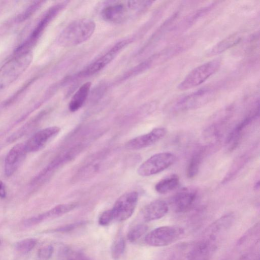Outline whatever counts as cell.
<instances>
[{
    "label": "cell",
    "instance_id": "6da1fadb",
    "mask_svg": "<svg viewBox=\"0 0 260 260\" xmlns=\"http://www.w3.org/2000/svg\"><path fill=\"white\" fill-rule=\"evenodd\" d=\"M149 1H119L108 2L101 11L103 19L121 23L141 14L152 5Z\"/></svg>",
    "mask_w": 260,
    "mask_h": 260
},
{
    "label": "cell",
    "instance_id": "7a4b0ae2",
    "mask_svg": "<svg viewBox=\"0 0 260 260\" xmlns=\"http://www.w3.org/2000/svg\"><path fill=\"white\" fill-rule=\"evenodd\" d=\"M95 23L88 19L75 20L69 24L59 35L58 42L62 46L72 47L87 40L93 34Z\"/></svg>",
    "mask_w": 260,
    "mask_h": 260
},
{
    "label": "cell",
    "instance_id": "3957f363",
    "mask_svg": "<svg viewBox=\"0 0 260 260\" xmlns=\"http://www.w3.org/2000/svg\"><path fill=\"white\" fill-rule=\"evenodd\" d=\"M17 55L6 63L0 70V90L13 82L26 69L32 59L31 53L18 50Z\"/></svg>",
    "mask_w": 260,
    "mask_h": 260
},
{
    "label": "cell",
    "instance_id": "277c9868",
    "mask_svg": "<svg viewBox=\"0 0 260 260\" xmlns=\"http://www.w3.org/2000/svg\"><path fill=\"white\" fill-rule=\"evenodd\" d=\"M221 64L220 59H214L196 67L178 85V88L185 90L201 84L215 74Z\"/></svg>",
    "mask_w": 260,
    "mask_h": 260
},
{
    "label": "cell",
    "instance_id": "5b68a950",
    "mask_svg": "<svg viewBox=\"0 0 260 260\" xmlns=\"http://www.w3.org/2000/svg\"><path fill=\"white\" fill-rule=\"evenodd\" d=\"M184 233L183 229L178 226H162L148 233L144 240L147 245L151 246H166L179 239Z\"/></svg>",
    "mask_w": 260,
    "mask_h": 260
},
{
    "label": "cell",
    "instance_id": "8992f818",
    "mask_svg": "<svg viewBox=\"0 0 260 260\" xmlns=\"http://www.w3.org/2000/svg\"><path fill=\"white\" fill-rule=\"evenodd\" d=\"M176 160V156L171 152L155 154L143 162L137 170L138 174L147 177L158 174L172 166Z\"/></svg>",
    "mask_w": 260,
    "mask_h": 260
},
{
    "label": "cell",
    "instance_id": "52a82bcc",
    "mask_svg": "<svg viewBox=\"0 0 260 260\" xmlns=\"http://www.w3.org/2000/svg\"><path fill=\"white\" fill-rule=\"evenodd\" d=\"M138 197V193L134 191L121 195L111 209L113 219L122 221L129 218L135 210Z\"/></svg>",
    "mask_w": 260,
    "mask_h": 260
},
{
    "label": "cell",
    "instance_id": "ba28073f",
    "mask_svg": "<svg viewBox=\"0 0 260 260\" xmlns=\"http://www.w3.org/2000/svg\"><path fill=\"white\" fill-rule=\"evenodd\" d=\"M214 93L211 88H201L180 99L174 108L177 111H184L198 108L210 101Z\"/></svg>",
    "mask_w": 260,
    "mask_h": 260
},
{
    "label": "cell",
    "instance_id": "9c48e42d",
    "mask_svg": "<svg viewBox=\"0 0 260 260\" xmlns=\"http://www.w3.org/2000/svg\"><path fill=\"white\" fill-rule=\"evenodd\" d=\"M60 130V127L52 126L37 132L24 143L27 153L37 152L42 149L58 134Z\"/></svg>",
    "mask_w": 260,
    "mask_h": 260
},
{
    "label": "cell",
    "instance_id": "30bf717a",
    "mask_svg": "<svg viewBox=\"0 0 260 260\" xmlns=\"http://www.w3.org/2000/svg\"><path fill=\"white\" fill-rule=\"evenodd\" d=\"M128 42V40H123L116 43L107 52L89 65L80 75L89 76L102 70L115 58Z\"/></svg>",
    "mask_w": 260,
    "mask_h": 260
},
{
    "label": "cell",
    "instance_id": "8fae6325",
    "mask_svg": "<svg viewBox=\"0 0 260 260\" xmlns=\"http://www.w3.org/2000/svg\"><path fill=\"white\" fill-rule=\"evenodd\" d=\"M164 127L153 128L149 133L136 137L125 144V147L132 150H139L151 146L162 139L166 134Z\"/></svg>",
    "mask_w": 260,
    "mask_h": 260
},
{
    "label": "cell",
    "instance_id": "7c38bea8",
    "mask_svg": "<svg viewBox=\"0 0 260 260\" xmlns=\"http://www.w3.org/2000/svg\"><path fill=\"white\" fill-rule=\"evenodd\" d=\"M198 199V192L192 188H184L175 193L171 199V204L176 212H185L190 210Z\"/></svg>",
    "mask_w": 260,
    "mask_h": 260
},
{
    "label": "cell",
    "instance_id": "4fadbf2b",
    "mask_svg": "<svg viewBox=\"0 0 260 260\" xmlns=\"http://www.w3.org/2000/svg\"><path fill=\"white\" fill-rule=\"evenodd\" d=\"M234 220L232 213L220 217L207 228L203 239L217 245L218 239L230 228Z\"/></svg>",
    "mask_w": 260,
    "mask_h": 260
},
{
    "label": "cell",
    "instance_id": "5bb4252c",
    "mask_svg": "<svg viewBox=\"0 0 260 260\" xmlns=\"http://www.w3.org/2000/svg\"><path fill=\"white\" fill-rule=\"evenodd\" d=\"M259 105L252 112L241 121L230 133L226 139V145L230 151L236 148L239 144L244 131L253 120L258 116Z\"/></svg>",
    "mask_w": 260,
    "mask_h": 260
},
{
    "label": "cell",
    "instance_id": "9a60e30c",
    "mask_svg": "<svg viewBox=\"0 0 260 260\" xmlns=\"http://www.w3.org/2000/svg\"><path fill=\"white\" fill-rule=\"evenodd\" d=\"M27 153L24 143L15 145L8 152L5 159L4 171L9 177L13 175L23 161Z\"/></svg>",
    "mask_w": 260,
    "mask_h": 260
},
{
    "label": "cell",
    "instance_id": "2e32d148",
    "mask_svg": "<svg viewBox=\"0 0 260 260\" xmlns=\"http://www.w3.org/2000/svg\"><path fill=\"white\" fill-rule=\"evenodd\" d=\"M77 205L76 203L58 205L44 213L26 219L24 222V224L25 226L30 227L45 220L59 217L73 210Z\"/></svg>",
    "mask_w": 260,
    "mask_h": 260
},
{
    "label": "cell",
    "instance_id": "e0dca14e",
    "mask_svg": "<svg viewBox=\"0 0 260 260\" xmlns=\"http://www.w3.org/2000/svg\"><path fill=\"white\" fill-rule=\"evenodd\" d=\"M169 207L164 201L157 200L147 205L142 211V217L145 221L159 219L168 212Z\"/></svg>",
    "mask_w": 260,
    "mask_h": 260
},
{
    "label": "cell",
    "instance_id": "ac0fdd59",
    "mask_svg": "<svg viewBox=\"0 0 260 260\" xmlns=\"http://www.w3.org/2000/svg\"><path fill=\"white\" fill-rule=\"evenodd\" d=\"M91 87L90 82H86L80 86L73 96L69 104V109L71 112L79 110L85 102Z\"/></svg>",
    "mask_w": 260,
    "mask_h": 260
},
{
    "label": "cell",
    "instance_id": "d6986e66",
    "mask_svg": "<svg viewBox=\"0 0 260 260\" xmlns=\"http://www.w3.org/2000/svg\"><path fill=\"white\" fill-rule=\"evenodd\" d=\"M207 153V147H200L194 152L186 168V176L189 178L194 177L198 174L200 166Z\"/></svg>",
    "mask_w": 260,
    "mask_h": 260
},
{
    "label": "cell",
    "instance_id": "ffe728a7",
    "mask_svg": "<svg viewBox=\"0 0 260 260\" xmlns=\"http://www.w3.org/2000/svg\"><path fill=\"white\" fill-rule=\"evenodd\" d=\"M242 39L239 33H234L216 44L210 52V55H217L237 45Z\"/></svg>",
    "mask_w": 260,
    "mask_h": 260
},
{
    "label": "cell",
    "instance_id": "44dd1931",
    "mask_svg": "<svg viewBox=\"0 0 260 260\" xmlns=\"http://www.w3.org/2000/svg\"><path fill=\"white\" fill-rule=\"evenodd\" d=\"M179 184V177L172 174L158 182L155 186V190L161 194H165L175 189Z\"/></svg>",
    "mask_w": 260,
    "mask_h": 260
},
{
    "label": "cell",
    "instance_id": "7402d4cb",
    "mask_svg": "<svg viewBox=\"0 0 260 260\" xmlns=\"http://www.w3.org/2000/svg\"><path fill=\"white\" fill-rule=\"evenodd\" d=\"M59 256L60 260H90L84 253L68 247L60 250Z\"/></svg>",
    "mask_w": 260,
    "mask_h": 260
},
{
    "label": "cell",
    "instance_id": "603a6c76",
    "mask_svg": "<svg viewBox=\"0 0 260 260\" xmlns=\"http://www.w3.org/2000/svg\"><path fill=\"white\" fill-rule=\"evenodd\" d=\"M37 240L34 238H27L18 242L15 245L16 250L23 254L30 252L36 246Z\"/></svg>",
    "mask_w": 260,
    "mask_h": 260
},
{
    "label": "cell",
    "instance_id": "cb8c5ba5",
    "mask_svg": "<svg viewBox=\"0 0 260 260\" xmlns=\"http://www.w3.org/2000/svg\"><path fill=\"white\" fill-rule=\"evenodd\" d=\"M148 226L146 224H138L133 227L127 234V239L134 242L141 237L147 231Z\"/></svg>",
    "mask_w": 260,
    "mask_h": 260
},
{
    "label": "cell",
    "instance_id": "d4e9b609",
    "mask_svg": "<svg viewBox=\"0 0 260 260\" xmlns=\"http://www.w3.org/2000/svg\"><path fill=\"white\" fill-rule=\"evenodd\" d=\"M125 246V241L122 237L118 238L113 244L111 255L114 259H118L123 254Z\"/></svg>",
    "mask_w": 260,
    "mask_h": 260
},
{
    "label": "cell",
    "instance_id": "484cf974",
    "mask_svg": "<svg viewBox=\"0 0 260 260\" xmlns=\"http://www.w3.org/2000/svg\"><path fill=\"white\" fill-rule=\"evenodd\" d=\"M245 161V156H241L235 164L233 166L231 170L229 172L228 174L225 176L224 179L222 180V183H225L230 180L233 176H234L237 172L240 169V167L244 164Z\"/></svg>",
    "mask_w": 260,
    "mask_h": 260
},
{
    "label": "cell",
    "instance_id": "4316f807",
    "mask_svg": "<svg viewBox=\"0 0 260 260\" xmlns=\"http://www.w3.org/2000/svg\"><path fill=\"white\" fill-rule=\"evenodd\" d=\"M53 247L51 245H47L39 249L38 257L39 260H48L52 255Z\"/></svg>",
    "mask_w": 260,
    "mask_h": 260
},
{
    "label": "cell",
    "instance_id": "83f0119b",
    "mask_svg": "<svg viewBox=\"0 0 260 260\" xmlns=\"http://www.w3.org/2000/svg\"><path fill=\"white\" fill-rule=\"evenodd\" d=\"M113 219L111 210H108L102 213L99 218V223L103 226L108 225Z\"/></svg>",
    "mask_w": 260,
    "mask_h": 260
},
{
    "label": "cell",
    "instance_id": "f1b7e54d",
    "mask_svg": "<svg viewBox=\"0 0 260 260\" xmlns=\"http://www.w3.org/2000/svg\"><path fill=\"white\" fill-rule=\"evenodd\" d=\"M86 223L84 221H80L77 222L76 223H70L59 228H57L53 230L52 231L54 232H69L70 231H72L74 229H75L76 228H78V227H80Z\"/></svg>",
    "mask_w": 260,
    "mask_h": 260
},
{
    "label": "cell",
    "instance_id": "f546056e",
    "mask_svg": "<svg viewBox=\"0 0 260 260\" xmlns=\"http://www.w3.org/2000/svg\"><path fill=\"white\" fill-rule=\"evenodd\" d=\"M239 260H259V256L256 253L249 252L242 255Z\"/></svg>",
    "mask_w": 260,
    "mask_h": 260
},
{
    "label": "cell",
    "instance_id": "4dcf8cb0",
    "mask_svg": "<svg viewBox=\"0 0 260 260\" xmlns=\"http://www.w3.org/2000/svg\"><path fill=\"white\" fill-rule=\"evenodd\" d=\"M7 196V190L5 184L0 180V198L4 199Z\"/></svg>",
    "mask_w": 260,
    "mask_h": 260
},
{
    "label": "cell",
    "instance_id": "1f68e13d",
    "mask_svg": "<svg viewBox=\"0 0 260 260\" xmlns=\"http://www.w3.org/2000/svg\"><path fill=\"white\" fill-rule=\"evenodd\" d=\"M259 182L258 181L256 184L254 185V188L255 189H259Z\"/></svg>",
    "mask_w": 260,
    "mask_h": 260
},
{
    "label": "cell",
    "instance_id": "d6a6232c",
    "mask_svg": "<svg viewBox=\"0 0 260 260\" xmlns=\"http://www.w3.org/2000/svg\"><path fill=\"white\" fill-rule=\"evenodd\" d=\"M1 243V242H0Z\"/></svg>",
    "mask_w": 260,
    "mask_h": 260
}]
</instances>
